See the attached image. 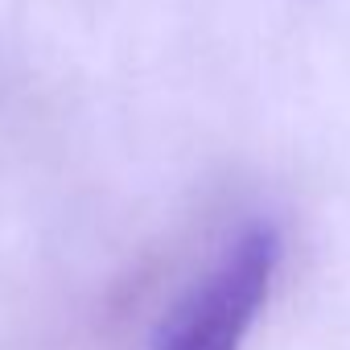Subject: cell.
I'll list each match as a JSON object with an SVG mask.
<instances>
[{
	"instance_id": "6da1fadb",
	"label": "cell",
	"mask_w": 350,
	"mask_h": 350,
	"mask_svg": "<svg viewBox=\"0 0 350 350\" xmlns=\"http://www.w3.org/2000/svg\"><path fill=\"white\" fill-rule=\"evenodd\" d=\"M280 264L272 227H247L227 243L215 268L173 305L152 338V350H243L260 309L268 305Z\"/></svg>"
}]
</instances>
